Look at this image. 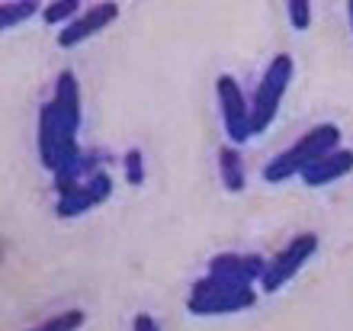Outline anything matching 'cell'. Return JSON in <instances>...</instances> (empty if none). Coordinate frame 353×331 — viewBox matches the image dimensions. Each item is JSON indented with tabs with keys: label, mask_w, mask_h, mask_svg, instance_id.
Here are the masks:
<instances>
[{
	"label": "cell",
	"mask_w": 353,
	"mask_h": 331,
	"mask_svg": "<svg viewBox=\"0 0 353 331\" xmlns=\"http://www.w3.org/2000/svg\"><path fill=\"white\" fill-rule=\"evenodd\" d=\"M341 145V129L334 122H321L315 129H308L302 138H296V145H289L286 151H279L267 167H263V180L267 184H283L289 177H302L308 167L321 161L325 155L337 151Z\"/></svg>",
	"instance_id": "1"
},
{
	"label": "cell",
	"mask_w": 353,
	"mask_h": 331,
	"mask_svg": "<svg viewBox=\"0 0 353 331\" xmlns=\"http://www.w3.org/2000/svg\"><path fill=\"white\" fill-rule=\"evenodd\" d=\"M81 122L84 120H74V116L61 113L52 100L39 110V158L52 174L81 155V148H77Z\"/></svg>",
	"instance_id": "2"
},
{
	"label": "cell",
	"mask_w": 353,
	"mask_h": 331,
	"mask_svg": "<svg viewBox=\"0 0 353 331\" xmlns=\"http://www.w3.org/2000/svg\"><path fill=\"white\" fill-rule=\"evenodd\" d=\"M254 303H257V293L251 286L228 283V280H219L212 274L196 280L190 296H186V309L193 315H232L251 309Z\"/></svg>",
	"instance_id": "3"
},
{
	"label": "cell",
	"mask_w": 353,
	"mask_h": 331,
	"mask_svg": "<svg viewBox=\"0 0 353 331\" xmlns=\"http://www.w3.org/2000/svg\"><path fill=\"white\" fill-rule=\"evenodd\" d=\"M292 71H296V62H292V55H286V52H279L267 65V71H263L261 84H257V91H254V100H251L254 135L267 132L270 122L276 120L279 103H283L289 84H292Z\"/></svg>",
	"instance_id": "4"
},
{
	"label": "cell",
	"mask_w": 353,
	"mask_h": 331,
	"mask_svg": "<svg viewBox=\"0 0 353 331\" xmlns=\"http://www.w3.org/2000/svg\"><path fill=\"white\" fill-rule=\"evenodd\" d=\"M315 251H318V235L315 231H302V235H296V238L289 241L279 254H273V258L267 261V270H263V276H261V290L263 293H276L279 286H286L289 280L305 267V261L312 258Z\"/></svg>",
	"instance_id": "5"
},
{
	"label": "cell",
	"mask_w": 353,
	"mask_h": 331,
	"mask_svg": "<svg viewBox=\"0 0 353 331\" xmlns=\"http://www.w3.org/2000/svg\"><path fill=\"white\" fill-rule=\"evenodd\" d=\"M215 93H219V110H222L225 132L232 138V145H244L248 138H254V120H251V103L244 100L241 84L232 74H222L215 81Z\"/></svg>",
	"instance_id": "6"
},
{
	"label": "cell",
	"mask_w": 353,
	"mask_h": 331,
	"mask_svg": "<svg viewBox=\"0 0 353 331\" xmlns=\"http://www.w3.org/2000/svg\"><path fill=\"white\" fill-rule=\"evenodd\" d=\"M112 193V177L106 174V171H100L97 177H90L87 184L74 187L71 193L58 196L55 202V216H61V219H74V216H84L87 209H97L100 202H106Z\"/></svg>",
	"instance_id": "7"
},
{
	"label": "cell",
	"mask_w": 353,
	"mask_h": 331,
	"mask_svg": "<svg viewBox=\"0 0 353 331\" xmlns=\"http://www.w3.org/2000/svg\"><path fill=\"white\" fill-rule=\"evenodd\" d=\"M116 17H119V3H110V0H106V3H93V7L84 10L74 23H68V26L58 32V46L61 48L81 46L84 39L97 36L100 29H106L110 23H116Z\"/></svg>",
	"instance_id": "8"
},
{
	"label": "cell",
	"mask_w": 353,
	"mask_h": 331,
	"mask_svg": "<svg viewBox=\"0 0 353 331\" xmlns=\"http://www.w3.org/2000/svg\"><path fill=\"white\" fill-rule=\"evenodd\" d=\"M263 270H267V261L261 254H215L209 261V274L219 276V280H228V283H241L251 286L254 280L261 283Z\"/></svg>",
	"instance_id": "9"
},
{
	"label": "cell",
	"mask_w": 353,
	"mask_h": 331,
	"mask_svg": "<svg viewBox=\"0 0 353 331\" xmlns=\"http://www.w3.org/2000/svg\"><path fill=\"white\" fill-rule=\"evenodd\" d=\"M350 171H353V151L350 148H337V151H331V155H325L321 161H315L308 167L302 174V180H305V187H325L347 177Z\"/></svg>",
	"instance_id": "10"
},
{
	"label": "cell",
	"mask_w": 353,
	"mask_h": 331,
	"mask_svg": "<svg viewBox=\"0 0 353 331\" xmlns=\"http://www.w3.org/2000/svg\"><path fill=\"white\" fill-rule=\"evenodd\" d=\"M100 151H81V155L71 161V164H65L61 171H55V190H58V196H65V193H71L74 187H81V184H87L90 177H97L100 174Z\"/></svg>",
	"instance_id": "11"
},
{
	"label": "cell",
	"mask_w": 353,
	"mask_h": 331,
	"mask_svg": "<svg viewBox=\"0 0 353 331\" xmlns=\"http://www.w3.org/2000/svg\"><path fill=\"white\" fill-rule=\"evenodd\" d=\"M219 174H222V184L228 193H241L248 187V171H244V158L234 145L219 148Z\"/></svg>",
	"instance_id": "12"
},
{
	"label": "cell",
	"mask_w": 353,
	"mask_h": 331,
	"mask_svg": "<svg viewBox=\"0 0 353 331\" xmlns=\"http://www.w3.org/2000/svg\"><path fill=\"white\" fill-rule=\"evenodd\" d=\"M61 113L74 116V120H84V100H81V84H77L74 71H61L55 81V97H52Z\"/></svg>",
	"instance_id": "13"
},
{
	"label": "cell",
	"mask_w": 353,
	"mask_h": 331,
	"mask_svg": "<svg viewBox=\"0 0 353 331\" xmlns=\"http://www.w3.org/2000/svg\"><path fill=\"white\" fill-rule=\"evenodd\" d=\"M84 309H68V312H58L52 315V319H46L42 325H36V328L29 331H77L81 325H84Z\"/></svg>",
	"instance_id": "14"
},
{
	"label": "cell",
	"mask_w": 353,
	"mask_h": 331,
	"mask_svg": "<svg viewBox=\"0 0 353 331\" xmlns=\"http://www.w3.org/2000/svg\"><path fill=\"white\" fill-rule=\"evenodd\" d=\"M84 10H81V0H55V3H48L46 10H42V19L46 23H52V26H58V23H74L77 17H81Z\"/></svg>",
	"instance_id": "15"
},
{
	"label": "cell",
	"mask_w": 353,
	"mask_h": 331,
	"mask_svg": "<svg viewBox=\"0 0 353 331\" xmlns=\"http://www.w3.org/2000/svg\"><path fill=\"white\" fill-rule=\"evenodd\" d=\"M36 10H39L36 0H17V3H0V26H3V29L17 26V23H23V19L32 17Z\"/></svg>",
	"instance_id": "16"
},
{
	"label": "cell",
	"mask_w": 353,
	"mask_h": 331,
	"mask_svg": "<svg viewBox=\"0 0 353 331\" xmlns=\"http://www.w3.org/2000/svg\"><path fill=\"white\" fill-rule=\"evenodd\" d=\"M122 171H125V184L129 187L145 184V158H141V148H129L122 155Z\"/></svg>",
	"instance_id": "17"
},
{
	"label": "cell",
	"mask_w": 353,
	"mask_h": 331,
	"mask_svg": "<svg viewBox=\"0 0 353 331\" xmlns=\"http://www.w3.org/2000/svg\"><path fill=\"white\" fill-rule=\"evenodd\" d=\"M286 10H289V23L296 29L312 26V3H308V0H289Z\"/></svg>",
	"instance_id": "18"
},
{
	"label": "cell",
	"mask_w": 353,
	"mask_h": 331,
	"mask_svg": "<svg viewBox=\"0 0 353 331\" xmlns=\"http://www.w3.org/2000/svg\"><path fill=\"white\" fill-rule=\"evenodd\" d=\"M132 331H161V325L154 322V315L139 312L135 319H132Z\"/></svg>",
	"instance_id": "19"
},
{
	"label": "cell",
	"mask_w": 353,
	"mask_h": 331,
	"mask_svg": "<svg viewBox=\"0 0 353 331\" xmlns=\"http://www.w3.org/2000/svg\"><path fill=\"white\" fill-rule=\"evenodd\" d=\"M347 13H350V29H353V0L347 3Z\"/></svg>",
	"instance_id": "20"
}]
</instances>
